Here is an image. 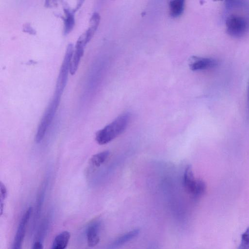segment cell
<instances>
[{
  "instance_id": "6da1fadb",
  "label": "cell",
  "mask_w": 249,
  "mask_h": 249,
  "mask_svg": "<svg viewBox=\"0 0 249 249\" xmlns=\"http://www.w3.org/2000/svg\"><path fill=\"white\" fill-rule=\"evenodd\" d=\"M130 119L128 113L122 114L102 129L98 131L95 139L100 145L106 144L122 133L127 127Z\"/></svg>"
},
{
  "instance_id": "8fae6325",
  "label": "cell",
  "mask_w": 249,
  "mask_h": 249,
  "mask_svg": "<svg viewBox=\"0 0 249 249\" xmlns=\"http://www.w3.org/2000/svg\"><path fill=\"white\" fill-rule=\"evenodd\" d=\"M70 238V234L67 231H64L58 234L53 243L52 249H65Z\"/></svg>"
},
{
  "instance_id": "2e32d148",
  "label": "cell",
  "mask_w": 249,
  "mask_h": 249,
  "mask_svg": "<svg viewBox=\"0 0 249 249\" xmlns=\"http://www.w3.org/2000/svg\"><path fill=\"white\" fill-rule=\"evenodd\" d=\"M7 196V190L4 185L0 182V215H2L3 210V201Z\"/></svg>"
},
{
  "instance_id": "7a4b0ae2",
  "label": "cell",
  "mask_w": 249,
  "mask_h": 249,
  "mask_svg": "<svg viewBox=\"0 0 249 249\" xmlns=\"http://www.w3.org/2000/svg\"><path fill=\"white\" fill-rule=\"evenodd\" d=\"M60 100V97L53 96V99L48 105L36 130L35 138L36 143L41 142L45 137L46 133L53 119Z\"/></svg>"
},
{
  "instance_id": "30bf717a",
  "label": "cell",
  "mask_w": 249,
  "mask_h": 249,
  "mask_svg": "<svg viewBox=\"0 0 249 249\" xmlns=\"http://www.w3.org/2000/svg\"><path fill=\"white\" fill-rule=\"evenodd\" d=\"M99 225L95 223L90 225L87 230V236L88 246L90 247L95 246L99 242Z\"/></svg>"
},
{
  "instance_id": "52a82bcc",
  "label": "cell",
  "mask_w": 249,
  "mask_h": 249,
  "mask_svg": "<svg viewBox=\"0 0 249 249\" xmlns=\"http://www.w3.org/2000/svg\"><path fill=\"white\" fill-rule=\"evenodd\" d=\"M217 61L212 58L194 56L191 58L189 66L194 71L206 70L217 65Z\"/></svg>"
},
{
  "instance_id": "ac0fdd59",
  "label": "cell",
  "mask_w": 249,
  "mask_h": 249,
  "mask_svg": "<svg viewBox=\"0 0 249 249\" xmlns=\"http://www.w3.org/2000/svg\"><path fill=\"white\" fill-rule=\"evenodd\" d=\"M248 108H249V86L248 92Z\"/></svg>"
},
{
  "instance_id": "9c48e42d",
  "label": "cell",
  "mask_w": 249,
  "mask_h": 249,
  "mask_svg": "<svg viewBox=\"0 0 249 249\" xmlns=\"http://www.w3.org/2000/svg\"><path fill=\"white\" fill-rule=\"evenodd\" d=\"M84 50V47L76 44L70 63V72L71 75L74 74L77 70Z\"/></svg>"
},
{
  "instance_id": "8992f818",
  "label": "cell",
  "mask_w": 249,
  "mask_h": 249,
  "mask_svg": "<svg viewBox=\"0 0 249 249\" xmlns=\"http://www.w3.org/2000/svg\"><path fill=\"white\" fill-rule=\"evenodd\" d=\"M32 210V207H29L22 215L17 229L12 249H22L27 225L30 219Z\"/></svg>"
},
{
  "instance_id": "277c9868",
  "label": "cell",
  "mask_w": 249,
  "mask_h": 249,
  "mask_svg": "<svg viewBox=\"0 0 249 249\" xmlns=\"http://www.w3.org/2000/svg\"><path fill=\"white\" fill-rule=\"evenodd\" d=\"M73 52V46L72 44H70L67 47L64 60L60 68L56 82L54 96L61 97L63 91L66 86L68 72H70V63Z\"/></svg>"
},
{
  "instance_id": "ba28073f",
  "label": "cell",
  "mask_w": 249,
  "mask_h": 249,
  "mask_svg": "<svg viewBox=\"0 0 249 249\" xmlns=\"http://www.w3.org/2000/svg\"><path fill=\"white\" fill-rule=\"evenodd\" d=\"M139 233V230L136 229L125 233L113 241L109 245L108 249H117L120 248L126 243L137 236Z\"/></svg>"
},
{
  "instance_id": "4fadbf2b",
  "label": "cell",
  "mask_w": 249,
  "mask_h": 249,
  "mask_svg": "<svg viewBox=\"0 0 249 249\" xmlns=\"http://www.w3.org/2000/svg\"><path fill=\"white\" fill-rule=\"evenodd\" d=\"M109 155V151L106 150L93 155L90 159V164L94 167H98L104 163Z\"/></svg>"
},
{
  "instance_id": "5bb4252c",
  "label": "cell",
  "mask_w": 249,
  "mask_h": 249,
  "mask_svg": "<svg viewBox=\"0 0 249 249\" xmlns=\"http://www.w3.org/2000/svg\"><path fill=\"white\" fill-rule=\"evenodd\" d=\"M64 11L66 15L64 31L66 34H68L72 30L74 24V12L68 9H65Z\"/></svg>"
},
{
  "instance_id": "7c38bea8",
  "label": "cell",
  "mask_w": 249,
  "mask_h": 249,
  "mask_svg": "<svg viewBox=\"0 0 249 249\" xmlns=\"http://www.w3.org/2000/svg\"><path fill=\"white\" fill-rule=\"evenodd\" d=\"M185 1L183 0H173L169 2L170 14L171 17L176 18L183 12Z\"/></svg>"
},
{
  "instance_id": "5b68a950",
  "label": "cell",
  "mask_w": 249,
  "mask_h": 249,
  "mask_svg": "<svg viewBox=\"0 0 249 249\" xmlns=\"http://www.w3.org/2000/svg\"><path fill=\"white\" fill-rule=\"evenodd\" d=\"M226 26L227 33L235 37L245 35L249 27L248 20L244 17L236 14L231 15L227 18Z\"/></svg>"
},
{
  "instance_id": "3957f363",
  "label": "cell",
  "mask_w": 249,
  "mask_h": 249,
  "mask_svg": "<svg viewBox=\"0 0 249 249\" xmlns=\"http://www.w3.org/2000/svg\"><path fill=\"white\" fill-rule=\"evenodd\" d=\"M183 185L186 192L194 197L202 196L206 189V184L203 180L195 178L190 165H188L184 170Z\"/></svg>"
},
{
  "instance_id": "e0dca14e",
  "label": "cell",
  "mask_w": 249,
  "mask_h": 249,
  "mask_svg": "<svg viewBox=\"0 0 249 249\" xmlns=\"http://www.w3.org/2000/svg\"><path fill=\"white\" fill-rule=\"evenodd\" d=\"M32 249H43V246L40 242H36L34 244Z\"/></svg>"
},
{
  "instance_id": "9a60e30c",
  "label": "cell",
  "mask_w": 249,
  "mask_h": 249,
  "mask_svg": "<svg viewBox=\"0 0 249 249\" xmlns=\"http://www.w3.org/2000/svg\"><path fill=\"white\" fill-rule=\"evenodd\" d=\"M238 249H249V227L242 233L241 243Z\"/></svg>"
}]
</instances>
